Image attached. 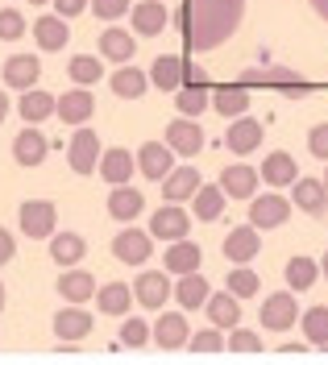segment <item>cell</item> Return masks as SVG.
<instances>
[{"label": "cell", "instance_id": "obj_36", "mask_svg": "<svg viewBox=\"0 0 328 365\" xmlns=\"http://www.w3.org/2000/svg\"><path fill=\"white\" fill-rule=\"evenodd\" d=\"M21 120H29V125H38V120H46L50 113H54V96L50 91H42V88H25V96H21Z\"/></svg>", "mask_w": 328, "mask_h": 365}, {"label": "cell", "instance_id": "obj_34", "mask_svg": "<svg viewBox=\"0 0 328 365\" xmlns=\"http://www.w3.org/2000/svg\"><path fill=\"white\" fill-rule=\"evenodd\" d=\"M34 38H38V50H63L67 38H71V29H67V21L54 13V17H38V21H34Z\"/></svg>", "mask_w": 328, "mask_h": 365}, {"label": "cell", "instance_id": "obj_26", "mask_svg": "<svg viewBox=\"0 0 328 365\" xmlns=\"http://www.w3.org/2000/svg\"><path fill=\"white\" fill-rule=\"evenodd\" d=\"M83 253H88V241H83L79 232H58V228H54V237H50V257H54L63 270H67V266H79Z\"/></svg>", "mask_w": 328, "mask_h": 365}, {"label": "cell", "instance_id": "obj_42", "mask_svg": "<svg viewBox=\"0 0 328 365\" xmlns=\"http://www.w3.org/2000/svg\"><path fill=\"white\" fill-rule=\"evenodd\" d=\"M188 349L195 353V357H220V353H225V336H220V328L212 324V328H204V332L188 336Z\"/></svg>", "mask_w": 328, "mask_h": 365}, {"label": "cell", "instance_id": "obj_47", "mask_svg": "<svg viewBox=\"0 0 328 365\" xmlns=\"http://www.w3.org/2000/svg\"><path fill=\"white\" fill-rule=\"evenodd\" d=\"M145 341H150V324L145 319H125L121 324V344L125 349H141Z\"/></svg>", "mask_w": 328, "mask_h": 365}, {"label": "cell", "instance_id": "obj_12", "mask_svg": "<svg viewBox=\"0 0 328 365\" xmlns=\"http://www.w3.org/2000/svg\"><path fill=\"white\" fill-rule=\"evenodd\" d=\"M191 336V328H188V319L179 316V312H170V316H158V324L150 328V341L158 344L163 353H175V349H183Z\"/></svg>", "mask_w": 328, "mask_h": 365}, {"label": "cell", "instance_id": "obj_15", "mask_svg": "<svg viewBox=\"0 0 328 365\" xmlns=\"http://www.w3.org/2000/svg\"><path fill=\"white\" fill-rule=\"evenodd\" d=\"M150 83H154V88H163L166 96H170V91H179L183 83H188V63H183L179 54H158V58H154V67H150Z\"/></svg>", "mask_w": 328, "mask_h": 365}, {"label": "cell", "instance_id": "obj_53", "mask_svg": "<svg viewBox=\"0 0 328 365\" xmlns=\"http://www.w3.org/2000/svg\"><path fill=\"white\" fill-rule=\"evenodd\" d=\"M188 83H208V75H204V67H195V63H188Z\"/></svg>", "mask_w": 328, "mask_h": 365}, {"label": "cell", "instance_id": "obj_18", "mask_svg": "<svg viewBox=\"0 0 328 365\" xmlns=\"http://www.w3.org/2000/svg\"><path fill=\"white\" fill-rule=\"evenodd\" d=\"M200 170L195 166H170V175L163 179V200L166 204H183L195 195V187H200Z\"/></svg>", "mask_w": 328, "mask_h": 365}, {"label": "cell", "instance_id": "obj_6", "mask_svg": "<svg viewBox=\"0 0 328 365\" xmlns=\"http://www.w3.org/2000/svg\"><path fill=\"white\" fill-rule=\"evenodd\" d=\"M241 83H282V88H287V96H307L299 71L279 67V63H262V67L241 71Z\"/></svg>", "mask_w": 328, "mask_h": 365}, {"label": "cell", "instance_id": "obj_20", "mask_svg": "<svg viewBox=\"0 0 328 365\" xmlns=\"http://www.w3.org/2000/svg\"><path fill=\"white\" fill-rule=\"evenodd\" d=\"M225 200L229 195L220 191V182H200L195 195H191V220H220Z\"/></svg>", "mask_w": 328, "mask_h": 365}, {"label": "cell", "instance_id": "obj_39", "mask_svg": "<svg viewBox=\"0 0 328 365\" xmlns=\"http://www.w3.org/2000/svg\"><path fill=\"white\" fill-rule=\"evenodd\" d=\"M208 104H212L220 116H229V120H233V116H241L245 108H250V91H245V88H220V91L208 100Z\"/></svg>", "mask_w": 328, "mask_h": 365}, {"label": "cell", "instance_id": "obj_23", "mask_svg": "<svg viewBox=\"0 0 328 365\" xmlns=\"http://www.w3.org/2000/svg\"><path fill=\"white\" fill-rule=\"evenodd\" d=\"M46 150H50V141L38 133V125L21 129L17 141H13V158L21 162V166H42V162H46Z\"/></svg>", "mask_w": 328, "mask_h": 365}, {"label": "cell", "instance_id": "obj_30", "mask_svg": "<svg viewBox=\"0 0 328 365\" xmlns=\"http://www.w3.org/2000/svg\"><path fill=\"white\" fill-rule=\"evenodd\" d=\"M204 307H208V319L225 332V328H237V319H241V299L229 295V291H220V295H208L204 299Z\"/></svg>", "mask_w": 328, "mask_h": 365}, {"label": "cell", "instance_id": "obj_41", "mask_svg": "<svg viewBox=\"0 0 328 365\" xmlns=\"http://www.w3.org/2000/svg\"><path fill=\"white\" fill-rule=\"evenodd\" d=\"M67 75L79 83V88H92L96 79L104 75V63H100L96 54H75V58H71V67H67Z\"/></svg>", "mask_w": 328, "mask_h": 365}, {"label": "cell", "instance_id": "obj_21", "mask_svg": "<svg viewBox=\"0 0 328 365\" xmlns=\"http://www.w3.org/2000/svg\"><path fill=\"white\" fill-rule=\"evenodd\" d=\"M38 75H42L38 54H13L4 63V88H38Z\"/></svg>", "mask_w": 328, "mask_h": 365}, {"label": "cell", "instance_id": "obj_40", "mask_svg": "<svg viewBox=\"0 0 328 365\" xmlns=\"http://www.w3.org/2000/svg\"><path fill=\"white\" fill-rule=\"evenodd\" d=\"M208 91H204V83H183V88L175 91V108L183 116H200L204 108H208Z\"/></svg>", "mask_w": 328, "mask_h": 365}, {"label": "cell", "instance_id": "obj_49", "mask_svg": "<svg viewBox=\"0 0 328 365\" xmlns=\"http://www.w3.org/2000/svg\"><path fill=\"white\" fill-rule=\"evenodd\" d=\"M307 150H312L316 158L328 162V125H316V129L307 133Z\"/></svg>", "mask_w": 328, "mask_h": 365}, {"label": "cell", "instance_id": "obj_24", "mask_svg": "<svg viewBox=\"0 0 328 365\" xmlns=\"http://www.w3.org/2000/svg\"><path fill=\"white\" fill-rule=\"evenodd\" d=\"M100 175H104V182H113V187H121V182L133 179V170H138V158L129 154V150H104L100 154V166H96Z\"/></svg>", "mask_w": 328, "mask_h": 365}, {"label": "cell", "instance_id": "obj_44", "mask_svg": "<svg viewBox=\"0 0 328 365\" xmlns=\"http://www.w3.org/2000/svg\"><path fill=\"white\" fill-rule=\"evenodd\" d=\"M225 349L237 353V357H262V336L250 332V328H233V336L225 341Z\"/></svg>", "mask_w": 328, "mask_h": 365}, {"label": "cell", "instance_id": "obj_9", "mask_svg": "<svg viewBox=\"0 0 328 365\" xmlns=\"http://www.w3.org/2000/svg\"><path fill=\"white\" fill-rule=\"evenodd\" d=\"M258 182H262V175L254 166H245V162H233V166L220 170V191L229 200H254L258 195Z\"/></svg>", "mask_w": 328, "mask_h": 365}, {"label": "cell", "instance_id": "obj_46", "mask_svg": "<svg viewBox=\"0 0 328 365\" xmlns=\"http://www.w3.org/2000/svg\"><path fill=\"white\" fill-rule=\"evenodd\" d=\"M25 29H29V25H25V17L17 9H0V42H17Z\"/></svg>", "mask_w": 328, "mask_h": 365}, {"label": "cell", "instance_id": "obj_58", "mask_svg": "<svg viewBox=\"0 0 328 365\" xmlns=\"http://www.w3.org/2000/svg\"><path fill=\"white\" fill-rule=\"evenodd\" d=\"M29 4H46V0H29Z\"/></svg>", "mask_w": 328, "mask_h": 365}, {"label": "cell", "instance_id": "obj_31", "mask_svg": "<svg viewBox=\"0 0 328 365\" xmlns=\"http://www.w3.org/2000/svg\"><path fill=\"white\" fill-rule=\"evenodd\" d=\"M96 303H100L104 316H129V307H133V287H129V282H108V287L96 291Z\"/></svg>", "mask_w": 328, "mask_h": 365}, {"label": "cell", "instance_id": "obj_17", "mask_svg": "<svg viewBox=\"0 0 328 365\" xmlns=\"http://www.w3.org/2000/svg\"><path fill=\"white\" fill-rule=\"evenodd\" d=\"M133 295H138L141 307L158 312L166 299H170V274H163V270H145V274H138V287H133Z\"/></svg>", "mask_w": 328, "mask_h": 365}, {"label": "cell", "instance_id": "obj_37", "mask_svg": "<svg viewBox=\"0 0 328 365\" xmlns=\"http://www.w3.org/2000/svg\"><path fill=\"white\" fill-rule=\"evenodd\" d=\"M282 278H287V287L291 291H307V287H316V278H320V266L312 262V257H291L287 262V270H282Z\"/></svg>", "mask_w": 328, "mask_h": 365}, {"label": "cell", "instance_id": "obj_51", "mask_svg": "<svg viewBox=\"0 0 328 365\" xmlns=\"http://www.w3.org/2000/svg\"><path fill=\"white\" fill-rule=\"evenodd\" d=\"M13 253H17L13 232H4V228H0V266H9V262H13Z\"/></svg>", "mask_w": 328, "mask_h": 365}, {"label": "cell", "instance_id": "obj_43", "mask_svg": "<svg viewBox=\"0 0 328 365\" xmlns=\"http://www.w3.org/2000/svg\"><path fill=\"white\" fill-rule=\"evenodd\" d=\"M304 324V341L307 344H328V307H312L299 316Z\"/></svg>", "mask_w": 328, "mask_h": 365}, {"label": "cell", "instance_id": "obj_7", "mask_svg": "<svg viewBox=\"0 0 328 365\" xmlns=\"http://www.w3.org/2000/svg\"><path fill=\"white\" fill-rule=\"evenodd\" d=\"M113 253H117L125 266H145L150 253H154V237L141 232V228H121L117 241H113Z\"/></svg>", "mask_w": 328, "mask_h": 365}, {"label": "cell", "instance_id": "obj_14", "mask_svg": "<svg viewBox=\"0 0 328 365\" xmlns=\"http://www.w3.org/2000/svg\"><path fill=\"white\" fill-rule=\"evenodd\" d=\"M291 204L299 212H307V216H324V207H328L324 179H295L291 182Z\"/></svg>", "mask_w": 328, "mask_h": 365}, {"label": "cell", "instance_id": "obj_38", "mask_svg": "<svg viewBox=\"0 0 328 365\" xmlns=\"http://www.w3.org/2000/svg\"><path fill=\"white\" fill-rule=\"evenodd\" d=\"M175 299H179V307H204V299H208V282L200 278V270L191 274H179V287H175Z\"/></svg>", "mask_w": 328, "mask_h": 365}, {"label": "cell", "instance_id": "obj_13", "mask_svg": "<svg viewBox=\"0 0 328 365\" xmlns=\"http://www.w3.org/2000/svg\"><path fill=\"white\" fill-rule=\"evenodd\" d=\"M166 145H170L175 154L191 158V154H200V150H204V129H200L191 116H183V120H170V125H166Z\"/></svg>", "mask_w": 328, "mask_h": 365}, {"label": "cell", "instance_id": "obj_33", "mask_svg": "<svg viewBox=\"0 0 328 365\" xmlns=\"http://www.w3.org/2000/svg\"><path fill=\"white\" fill-rule=\"evenodd\" d=\"M166 21H170V13H166L158 0H141L138 9H133V29H138L141 38H154V34H163Z\"/></svg>", "mask_w": 328, "mask_h": 365}, {"label": "cell", "instance_id": "obj_54", "mask_svg": "<svg viewBox=\"0 0 328 365\" xmlns=\"http://www.w3.org/2000/svg\"><path fill=\"white\" fill-rule=\"evenodd\" d=\"M4 116H9V96H4V88H0V125H4Z\"/></svg>", "mask_w": 328, "mask_h": 365}, {"label": "cell", "instance_id": "obj_29", "mask_svg": "<svg viewBox=\"0 0 328 365\" xmlns=\"http://www.w3.org/2000/svg\"><path fill=\"white\" fill-rule=\"evenodd\" d=\"M100 54L108 58V63H129L133 58V34L129 29H117V25H108L104 34H100Z\"/></svg>", "mask_w": 328, "mask_h": 365}, {"label": "cell", "instance_id": "obj_27", "mask_svg": "<svg viewBox=\"0 0 328 365\" xmlns=\"http://www.w3.org/2000/svg\"><path fill=\"white\" fill-rule=\"evenodd\" d=\"M166 257V274H191V270H200V262H204V250L200 245H191L188 237L183 241H170V250L163 253Z\"/></svg>", "mask_w": 328, "mask_h": 365}, {"label": "cell", "instance_id": "obj_10", "mask_svg": "<svg viewBox=\"0 0 328 365\" xmlns=\"http://www.w3.org/2000/svg\"><path fill=\"white\" fill-rule=\"evenodd\" d=\"M170 166H175V150H170L166 141H145L138 150V170L145 179L163 182L166 175H170Z\"/></svg>", "mask_w": 328, "mask_h": 365}, {"label": "cell", "instance_id": "obj_48", "mask_svg": "<svg viewBox=\"0 0 328 365\" xmlns=\"http://www.w3.org/2000/svg\"><path fill=\"white\" fill-rule=\"evenodd\" d=\"M88 9H92L100 21H117V17H125L133 4H129V0H88Z\"/></svg>", "mask_w": 328, "mask_h": 365}, {"label": "cell", "instance_id": "obj_57", "mask_svg": "<svg viewBox=\"0 0 328 365\" xmlns=\"http://www.w3.org/2000/svg\"><path fill=\"white\" fill-rule=\"evenodd\" d=\"M0 307H4V282H0Z\"/></svg>", "mask_w": 328, "mask_h": 365}, {"label": "cell", "instance_id": "obj_22", "mask_svg": "<svg viewBox=\"0 0 328 365\" xmlns=\"http://www.w3.org/2000/svg\"><path fill=\"white\" fill-rule=\"evenodd\" d=\"M262 182H270V187H291V182L299 179V166H295V158L287 154V150H275V154H266L262 158Z\"/></svg>", "mask_w": 328, "mask_h": 365}, {"label": "cell", "instance_id": "obj_19", "mask_svg": "<svg viewBox=\"0 0 328 365\" xmlns=\"http://www.w3.org/2000/svg\"><path fill=\"white\" fill-rule=\"evenodd\" d=\"M225 145H229L233 154H254L262 145V120H250L245 113L233 116V125H229V133H225Z\"/></svg>", "mask_w": 328, "mask_h": 365}, {"label": "cell", "instance_id": "obj_50", "mask_svg": "<svg viewBox=\"0 0 328 365\" xmlns=\"http://www.w3.org/2000/svg\"><path fill=\"white\" fill-rule=\"evenodd\" d=\"M54 9H58V17L67 21V17H79V13L88 9V0H54Z\"/></svg>", "mask_w": 328, "mask_h": 365}, {"label": "cell", "instance_id": "obj_52", "mask_svg": "<svg viewBox=\"0 0 328 365\" xmlns=\"http://www.w3.org/2000/svg\"><path fill=\"white\" fill-rule=\"evenodd\" d=\"M279 357H282V361H295V357H304V344H282Z\"/></svg>", "mask_w": 328, "mask_h": 365}, {"label": "cell", "instance_id": "obj_59", "mask_svg": "<svg viewBox=\"0 0 328 365\" xmlns=\"http://www.w3.org/2000/svg\"><path fill=\"white\" fill-rule=\"evenodd\" d=\"M324 187H328V170H324Z\"/></svg>", "mask_w": 328, "mask_h": 365}, {"label": "cell", "instance_id": "obj_35", "mask_svg": "<svg viewBox=\"0 0 328 365\" xmlns=\"http://www.w3.org/2000/svg\"><path fill=\"white\" fill-rule=\"evenodd\" d=\"M54 332H58L63 341H83V336L92 332V316L79 312V307H63V312L54 316Z\"/></svg>", "mask_w": 328, "mask_h": 365}, {"label": "cell", "instance_id": "obj_32", "mask_svg": "<svg viewBox=\"0 0 328 365\" xmlns=\"http://www.w3.org/2000/svg\"><path fill=\"white\" fill-rule=\"evenodd\" d=\"M108 88L117 91L121 100H141V96H145V88H150V75L125 63L121 71H113V79H108Z\"/></svg>", "mask_w": 328, "mask_h": 365}, {"label": "cell", "instance_id": "obj_55", "mask_svg": "<svg viewBox=\"0 0 328 365\" xmlns=\"http://www.w3.org/2000/svg\"><path fill=\"white\" fill-rule=\"evenodd\" d=\"M312 9H316V13H320V17L328 21V0H312Z\"/></svg>", "mask_w": 328, "mask_h": 365}, {"label": "cell", "instance_id": "obj_11", "mask_svg": "<svg viewBox=\"0 0 328 365\" xmlns=\"http://www.w3.org/2000/svg\"><path fill=\"white\" fill-rule=\"evenodd\" d=\"M258 253H262V237H258L254 225H241V228H233V232L225 237V257H229L233 266H250Z\"/></svg>", "mask_w": 328, "mask_h": 365}, {"label": "cell", "instance_id": "obj_5", "mask_svg": "<svg viewBox=\"0 0 328 365\" xmlns=\"http://www.w3.org/2000/svg\"><path fill=\"white\" fill-rule=\"evenodd\" d=\"M191 225H195V220H191L179 204H163L150 216V237H158V241H183L191 232Z\"/></svg>", "mask_w": 328, "mask_h": 365}, {"label": "cell", "instance_id": "obj_16", "mask_svg": "<svg viewBox=\"0 0 328 365\" xmlns=\"http://www.w3.org/2000/svg\"><path fill=\"white\" fill-rule=\"evenodd\" d=\"M92 113H96V100H92V91L88 88H71L67 96L54 100V116L67 120V125H83Z\"/></svg>", "mask_w": 328, "mask_h": 365}, {"label": "cell", "instance_id": "obj_4", "mask_svg": "<svg viewBox=\"0 0 328 365\" xmlns=\"http://www.w3.org/2000/svg\"><path fill=\"white\" fill-rule=\"evenodd\" d=\"M67 166L75 170V175H92L96 166H100V137H96L88 125H79V129H75V137H71Z\"/></svg>", "mask_w": 328, "mask_h": 365}, {"label": "cell", "instance_id": "obj_1", "mask_svg": "<svg viewBox=\"0 0 328 365\" xmlns=\"http://www.w3.org/2000/svg\"><path fill=\"white\" fill-rule=\"evenodd\" d=\"M241 17H245V0H183L175 25L183 29L191 50H216L237 34Z\"/></svg>", "mask_w": 328, "mask_h": 365}, {"label": "cell", "instance_id": "obj_56", "mask_svg": "<svg viewBox=\"0 0 328 365\" xmlns=\"http://www.w3.org/2000/svg\"><path fill=\"white\" fill-rule=\"evenodd\" d=\"M320 274H324V278H328V253H324V262H320Z\"/></svg>", "mask_w": 328, "mask_h": 365}, {"label": "cell", "instance_id": "obj_45", "mask_svg": "<svg viewBox=\"0 0 328 365\" xmlns=\"http://www.w3.org/2000/svg\"><path fill=\"white\" fill-rule=\"evenodd\" d=\"M229 295H237V299H250V295H258V274L250 270V266H233V274H229Z\"/></svg>", "mask_w": 328, "mask_h": 365}, {"label": "cell", "instance_id": "obj_3", "mask_svg": "<svg viewBox=\"0 0 328 365\" xmlns=\"http://www.w3.org/2000/svg\"><path fill=\"white\" fill-rule=\"evenodd\" d=\"M299 324V303H295V291H279L262 303V328L266 332H287Z\"/></svg>", "mask_w": 328, "mask_h": 365}, {"label": "cell", "instance_id": "obj_25", "mask_svg": "<svg viewBox=\"0 0 328 365\" xmlns=\"http://www.w3.org/2000/svg\"><path fill=\"white\" fill-rule=\"evenodd\" d=\"M141 212H145V195H141L138 187H113V195H108V216L113 220H138Z\"/></svg>", "mask_w": 328, "mask_h": 365}, {"label": "cell", "instance_id": "obj_2", "mask_svg": "<svg viewBox=\"0 0 328 365\" xmlns=\"http://www.w3.org/2000/svg\"><path fill=\"white\" fill-rule=\"evenodd\" d=\"M17 216H21V232L34 237V241H50L54 228H58V207L50 200H25Z\"/></svg>", "mask_w": 328, "mask_h": 365}, {"label": "cell", "instance_id": "obj_8", "mask_svg": "<svg viewBox=\"0 0 328 365\" xmlns=\"http://www.w3.org/2000/svg\"><path fill=\"white\" fill-rule=\"evenodd\" d=\"M287 216H291V200H282V195H254L250 200V225L258 228H279V225H287Z\"/></svg>", "mask_w": 328, "mask_h": 365}, {"label": "cell", "instance_id": "obj_28", "mask_svg": "<svg viewBox=\"0 0 328 365\" xmlns=\"http://www.w3.org/2000/svg\"><path fill=\"white\" fill-rule=\"evenodd\" d=\"M58 295L67 299V303H83V299L96 295V278L88 270H79V266H67L63 278H58Z\"/></svg>", "mask_w": 328, "mask_h": 365}]
</instances>
